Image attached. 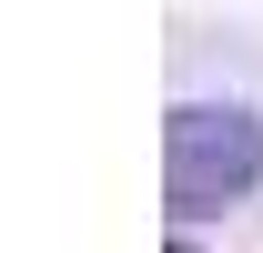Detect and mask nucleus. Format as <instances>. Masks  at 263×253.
<instances>
[{"label":"nucleus","mask_w":263,"mask_h":253,"mask_svg":"<svg viewBox=\"0 0 263 253\" xmlns=\"http://www.w3.org/2000/svg\"><path fill=\"white\" fill-rule=\"evenodd\" d=\"M253 183H263V122L243 101H182L162 122V192H172L182 223L243 203Z\"/></svg>","instance_id":"1"}]
</instances>
